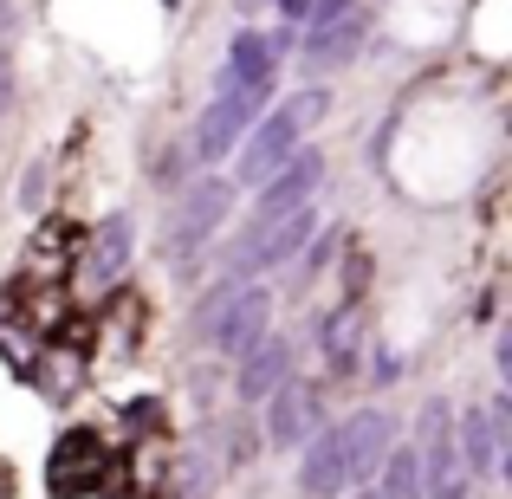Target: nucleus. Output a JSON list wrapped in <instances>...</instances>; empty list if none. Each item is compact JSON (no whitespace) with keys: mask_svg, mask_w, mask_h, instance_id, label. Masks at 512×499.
<instances>
[{"mask_svg":"<svg viewBox=\"0 0 512 499\" xmlns=\"http://www.w3.org/2000/svg\"><path fill=\"white\" fill-rule=\"evenodd\" d=\"M350 499H383V493H376V487H357V493H350Z\"/></svg>","mask_w":512,"mask_h":499,"instance_id":"29","label":"nucleus"},{"mask_svg":"<svg viewBox=\"0 0 512 499\" xmlns=\"http://www.w3.org/2000/svg\"><path fill=\"white\" fill-rule=\"evenodd\" d=\"M214 480H221V454H214V448H195L182 461V499H201Z\"/></svg>","mask_w":512,"mask_h":499,"instance_id":"18","label":"nucleus"},{"mask_svg":"<svg viewBox=\"0 0 512 499\" xmlns=\"http://www.w3.org/2000/svg\"><path fill=\"white\" fill-rule=\"evenodd\" d=\"M292 480H299L305 499H338V493H344V435H338V422H325V428H318V435L299 448Z\"/></svg>","mask_w":512,"mask_h":499,"instance_id":"13","label":"nucleus"},{"mask_svg":"<svg viewBox=\"0 0 512 499\" xmlns=\"http://www.w3.org/2000/svg\"><path fill=\"white\" fill-rule=\"evenodd\" d=\"M266 104H273V85H247V91H214L208 104H201L195 130H188V150L182 163L195 175H214L227 163V156L240 150V137H247L253 124L266 117Z\"/></svg>","mask_w":512,"mask_h":499,"instance_id":"4","label":"nucleus"},{"mask_svg":"<svg viewBox=\"0 0 512 499\" xmlns=\"http://www.w3.org/2000/svg\"><path fill=\"white\" fill-rule=\"evenodd\" d=\"M195 337L208 350H221V357H247V350H260L266 337H273V292H266V279H247V286H214L208 299L195 305Z\"/></svg>","mask_w":512,"mask_h":499,"instance_id":"2","label":"nucleus"},{"mask_svg":"<svg viewBox=\"0 0 512 499\" xmlns=\"http://www.w3.org/2000/svg\"><path fill=\"white\" fill-rule=\"evenodd\" d=\"M454 454H461L467 480H500L506 474V454H512V402H506V389H493L487 409H467L461 422H454Z\"/></svg>","mask_w":512,"mask_h":499,"instance_id":"6","label":"nucleus"},{"mask_svg":"<svg viewBox=\"0 0 512 499\" xmlns=\"http://www.w3.org/2000/svg\"><path fill=\"white\" fill-rule=\"evenodd\" d=\"M13 20H20V13H13V0H0V39L13 33Z\"/></svg>","mask_w":512,"mask_h":499,"instance_id":"27","label":"nucleus"},{"mask_svg":"<svg viewBox=\"0 0 512 499\" xmlns=\"http://www.w3.org/2000/svg\"><path fill=\"white\" fill-rule=\"evenodd\" d=\"M273 7H279V26H292V33H299V26H305V7H312V0H273Z\"/></svg>","mask_w":512,"mask_h":499,"instance_id":"25","label":"nucleus"},{"mask_svg":"<svg viewBox=\"0 0 512 499\" xmlns=\"http://www.w3.org/2000/svg\"><path fill=\"white\" fill-rule=\"evenodd\" d=\"M292 337H266L260 350H247V357L234 363V396H240V409H260L273 389H286L292 383Z\"/></svg>","mask_w":512,"mask_h":499,"instance_id":"11","label":"nucleus"},{"mask_svg":"<svg viewBox=\"0 0 512 499\" xmlns=\"http://www.w3.org/2000/svg\"><path fill=\"white\" fill-rule=\"evenodd\" d=\"M493 370H500V383L512 376V331L500 325V337H493Z\"/></svg>","mask_w":512,"mask_h":499,"instance_id":"24","label":"nucleus"},{"mask_svg":"<svg viewBox=\"0 0 512 499\" xmlns=\"http://www.w3.org/2000/svg\"><path fill=\"white\" fill-rule=\"evenodd\" d=\"M260 409H266V441H273V448H305V441L325 428V396H318L312 383H299V376H292L286 389H273Z\"/></svg>","mask_w":512,"mask_h":499,"instance_id":"10","label":"nucleus"},{"mask_svg":"<svg viewBox=\"0 0 512 499\" xmlns=\"http://www.w3.org/2000/svg\"><path fill=\"white\" fill-rule=\"evenodd\" d=\"M376 493H383V499H422V454H415V441H396V448L383 454V467H376Z\"/></svg>","mask_w":512,"mask_h":499,"instance_id":"16","label":"nucleus"},{"mask_svg":"<svg viewBox=\"0 0 512 499\" xmlns=\"http://www.w3.org/2000/svg\"><path fill=\"white\" fill-rule=\"evenodd\" d=\"M363 376H370L376 389H396L402 383V350H389V344H376L370 357H363Z\"/></svg>","mask_w":512,"mask_h":499,"instance_id":"19","label":"nucleus"},{"mask_svg":"<svg viewBox=\"0 0 512 499\" xmlns=\"http://www.w3.org/2000/svg\"><path fill=\"white\" fill-rule=\"evenodd\" d=\"M234 7H240V13H247V20H253V7H266V0H234Z\"/></svg>","mask_w":512,"mask_h":499,"instance_id":"28","label":"nucleus"},{"mask_svg":"<svg viewBox=\"0 0 512 499\" xmlns=\"http://www.w3.org/2000/svg\"><path fill=\"white\" fill-rule=\"evenodd\" d=\"M325 111H331V91H325V85H299L286 104H266V117L247 130V137H240V150H234V175H227V182H234V188H260V182H273V175L305 150V137L325 124Z\"/></svg>","mask_w":512,"mask_h":499,"instance_id":"1","label":"nucleus"},{"mask_svg":"<svg viewBox=\"0 0 512 499\" xmlns=\"http://www.w3.org/2000/svg\"><path fill=\"white\" fill-rule=\"evenodd\" d=\"M363 39H370V20H363V13H350V20H338L331 33H299V46H305V52H292V59H299V72L318 85L325 72H338V65L357 59Z\"/></svg>","mask_w":512,"mask_h":499,"instance_id":"14","label":"nucleus"},{"mask_svg":"<svg viewBox=\"0 0 512 499\" xmlns=\"http://www.w3.org/2000/svg\"><path fill=\"white\" fill-rule=\"evenodd\" d=\"M234 195H240V188L227 182V175H195V182L182 188V201H175V221H169V253H175V266H182V273H188V260H195V253L208 247L214 234H221Z\"/></svg>","mask_w":512,"mask_h":499,"instance_id":"5","label":"nucleus"},{"mask_svg":"<svg viewBox=\"0 0 512 499\" xmlns=\"http://www.w3.org/2000/svg\"><path fill=\"white\" fill-rule=\"evenodd\" d=\"M266 52H273V59L286 65L292 52H299V33H292V26H273V33H266Z\"/></svg>","mask_w":512,"mask_h":499,"instance_id":"23","label":"nucleus"},{"mask_svg":"<svg viewBox=\"0 0 512 499\" xmlns=\"http://www.w3.org/2000/svg\"><path fill=\"white\" fill-rule=\"evenodd\" d=\"M312 344H318V357H325L331 376H357L363 370V312L350 299L331 305V312H318L312 318Z\"/></svg>","mask_w":512,"mask_h":499,"instance_id":"12","label":"nucleus"},{"mask_svg":"<svg viewBox=\"0 0 512 499\" xmlns=\"http://www.w3.org/2000/svg\"><path fill=\"white\" fill-rule=\"evenodd\" d=\"M98 480H104L98 428H65V435L52 441V461H46V493L78 499V493H98Z\"/></svg>","mask_w":512,"mask_h":499,"instance_id":"9","label":"nucleus"},{"mask_svg":"<svg viewBox=\"0 0 512 499\" xmlns=\"http://www.w3.org/2000/svg\"><path fill=\"white\" fill-rule=\"evenodd\" d=\"M350 13H357V0H312V7H305V26H299V33H331V26L350 20Z\"/></svg>","mask_w":512,"mask_h":499,"instance_id":"21","label":"nucleus"},{"mask_svg":"<svg viewBox=\"0 0 512 499\" xmlns=\"http://www.w3.org/2000/svg\"><path fill=\"white\" fill-rule=\"evenodd\" d=\"M156 415H163V402H130L124 422H130V428H143V422H156Z\"/></svg>","mask_w":512,"mask_h":499,"instance_id":"26","label":"nucleus"},{"mask_svg":"<svg viewBox=\"0 0 512 499\" xmlns=\"http://www.w3.org/2000/svg\"><path fill=\"white\" fill-rule=\"evenodd\" d=\"M338 247H344V234H338V227H318V234H312V247H305L299 260H292V279H299V286H312L318 273H331V266H338Z\"/></svg>","mask_w":512,"mask_h":499,"instance_id":"17","label":"nucleus"},{"mask_svg":"<svg viewBox=\"0 0 512 499\" xmlns=\"http://www.w3.org/2000/svg\"><path fill=\"white\" fill-rule=\"evenodd\" d=\"M279 78V59L266 52V33L260 26H240L227 39V59H221V91H247V85H273Z\"/></svg>","mask_w":512,"mask_h":499,"instance_id":"15","label":"nucleus"},{"mask_svg":"<svg viewBox=\"0 0 512 499\" xmlns=\"http://www.w3.org/2000/svg\"><path fill=\"white\" fill-rule=\"evenodd\" d=\"M344 286H350V305H357V292L370 286V260H363V253H350V260H344Z\"/></svg>","mask_w":512,"mask_h":499,"instance_id":"22","label":"nucleus"},{"mask_svg":"<svg viewBox=\"0 0 512 499\" xmlns=\"http://www.w3.org/2000/svg\"><path fill=\"white\" fill-rule=\"evenodd\" d=\"M318 188H325V150H318V143H305V150L292 156V163L279 169L273 182H260V195H253V214L240 221V234L227 240V253H221V273H227V266H234V260H240L247 247H260V240L273 234V227L286 221L292 208H305V201H318Z\"/></svg>","mask_w":512,"mask_h":499,"instance_id":"3","label":"nucleus"},{"mask_svg":"<svg viewBox=\"0 0 512 499\" xmlns=\"http://www.w3.org/2000/svg\"><path fill=\"white\" fill-rule=\"evenodd\" d=\"M130 260H137V221L117 208V214H104V227L78 247V286L85 292H111L117 279L130 273Z\"/></svg>","mask_w":512,"mask_h":499,"instance_id":"7","label":"nucleus"},{"mask_svg":"<svg viewBox=\"0 0 512 499\" xmlns=\"http://www.w3.org/2000/svg\"><path fill=\"white\" fill-rule=\"evenodd\" d=\"M338 435H344V487H370L383 454L402 441V428H396L389 409H357V415L338 422Z\"/></svg>","mask_w":512,"mask_h":499,"instance_id":"8","label":"nucleus"},{"mask_svg":"<svg viewBox=\"0 0 512 499\" xmlns=\"http://www.w3.org/2000/svg\"><path fill=\"white\" fill-rule=\"evenodd\" d=\"M46 182H52V163H46V156H33V163H26V175H20V214H39Z\"/></svg>","mask_w":512,"mask_h":499,"instance_id":"20","label":"nucleus"}]
</instances>
